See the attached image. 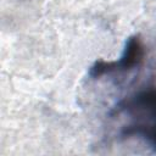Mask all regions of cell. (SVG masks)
I'll return each instance as SVG.
<instances>
[{
    "label": "cell",
    "mask_w": 156,
    "mask_h": 156,
    "mask_svg": "<svg viewBox=\"0 0 156 156\" xmlns=\"http://www.w3.org/2000/svg\"><path fill=\"white\" fill-rule=\"evenodd\" d=\"M118 124V138H138L156 152V89L139 90L122 99L110 112Z\"/></svg>",
    "instance_id": "cell-1"
},
{
    "label": "cell",
    "mask_w": 156,
    "mask_h": 156,
    "mask_svg": "<svg viewBox=\"0 0 156 156\" xmlns=\"http://www.w3.org/2000/svg\"><path fill=\"white\" fill-rule=\"evenodd\" d=\"M144 57V46L138 37H130L127 39L124 50L118 61H96L89 71L90 77L99 78L101 76L118 72L129 71L139 66Z\"/></svg>",
    "instance_id": "cell-2"
}]
</instances>
